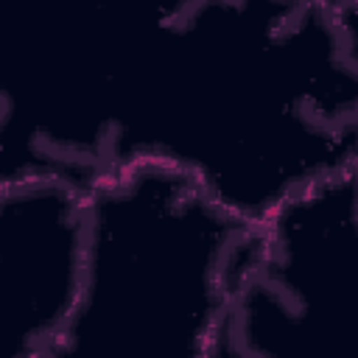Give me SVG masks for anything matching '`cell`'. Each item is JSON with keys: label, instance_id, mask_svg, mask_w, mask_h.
I'll return each mask as SVG.
<instances>
[{"label": "cell", "instance_id": "7a4b0ae2", "mask_svg": "<svg viewBox=\"0 0 358 358\" xmlns=\"http://www.w3.org/2000/svg\"><path fill=\"white\" fill-rule=\"evenodd\" d=\"M81 280L53 358H218L252 221L140 154L81 190Z\"/></svg>", "mask_w": 358, "mask_h": 358}, {"label": "cell", "instance_id": "8992f818", "mask_svg": "<svg viewBox=\"0 0 358 358\" xmlns=\"http://www.w3.org/2000/svg\"><path fill=\"white\" fill-rule=\"evenodd\" d=\"M324 6H333V8H358V0H319Z\"/></svg>", "mask_w": 358, "mask_h": 358}, {"label": "cell", "instance_id": "6da1fadb", "mask_svg": "<svg viewBox=\"0 0 358 358\" xmlns=\"http://www.w3.org/2000/svg\"><path fill=\"white\" fill-rule=\"evenodd\" d=\"M140 154L190 168L249 221L358 165V8L199 0L131 62L109 162Z\"/></svg>", "mask_w": 358, "mask_h": 358}, {"label": "cell", "instance_id": "5b68a950", "mask_svg": "<svg viewBox=\"0 0 358 358\" xmlns=\"http://www.w3.org/2000/svg\"><path fill=\"white\" fill-rule=\"evenodd\" d=\"M95 8L129 36H151L179 20L199 0H92Z\"/></svg>", "mask_w": 358, "mask_h": 358}, {"label": "cell", "instance_id": "3957f363", "mask_svg": "<svg viewBox=\"0 0 358 358\" xmlns=\"http://www.w3.org/2000/svg\"><path fill=\"white\" fill-rule=\"evenodd\" d=\"M358 165L252 221L218 358H347L358 330Z\"/></svg>", "mask_w": 358, "mask_h": 358}, {"label": "cell", "instance_id": "277c9868", "mask_svg": "<svg viewBox=\"0 0 358 358\" xmlns=\"http://www.w3.org/2000/svg\"><path fill=\"white\" fill-rule=\"evenodd\" d=\"M81 185L0 182V358H53L81 280Z\"/></svg>", "mask_w": 358, "mask_h": 358}]
</instances>
